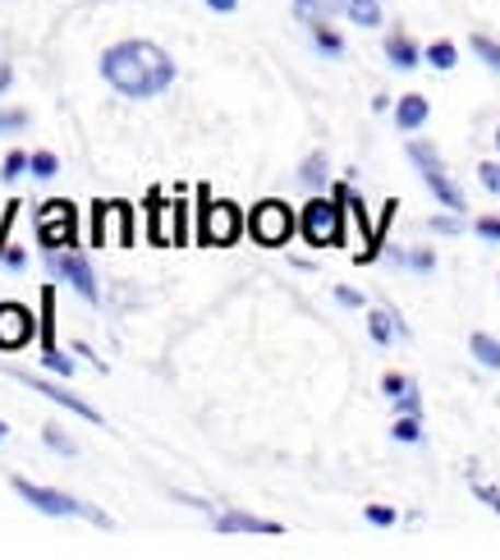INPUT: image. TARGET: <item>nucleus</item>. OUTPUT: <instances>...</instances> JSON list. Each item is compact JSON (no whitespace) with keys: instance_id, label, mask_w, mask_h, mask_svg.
Here are the masks:
<instances>
[{"instance_id":"nucleus-2","label":"nucleus","mask_w":500,"mask_h":560,"mask_svg":"<svg viewBox=\"0 0 500 560\" xmlns=\"http://www.w3.org/2000/svg\"><path fill=\"white\" fill-rule=\"evenodd\" d=\"M14 492L28 501L33 510H42V515H60V520H74V515H83V520H92L97 528H111V520L102 515L97 505H88V501H74V497H65V492H51V487H37V482H28V478H14Z\"/></svg>"},{"instance_id":"nucleus-27","label":"nucleus","mask_w":500,"mask_h":560,"mask_svg":"<svg viewBox=\"0 0 500 560\" xmlns=\"http://www.w3.org/2000/svg\"><path fill=\"white\" fill-rule=\"evenodd\" d=\"M473 492H478V501H482V505H491L496 515H500V492H496V487H482V482H473Z\"/></svg>"},{"instance_id":"nucleus-32","label":"nucleus","mask_w":500,"mask_h":560,"mask_svg":"<svg viewBox=\"0 0 500 560\" xmlns=\"http://www.w3.org/2000/svg\"><path fill=\"white\" fill-rule=\"evenodd\" d=\"M432 230H441V235H455V230H460V217H437Z\"/></svg>"},{"instance_id":"nucleus-40","label":"nucleus","mask_w":500,"mask_h":560,"mask_svg":"<svg viewBox=\"0 0 500 560\" xmlns=\"http://www.w3.org/2000/svg\"><path fill=\"white\" fill-rule=\"evenodd\" d=\"M496 148H500V133H496Z\"/></svg>"},{"instance_id":"nucleus-38","label":"nucleus","mask_w":500,"mask_h":560,"mask_svg":"<svg viewBox=\"0 0 500 560\" xmlns=\"http://www.w3.org/2000/svg\"><path fill=\"white\" fill-rule=\"evenodd\" d=\"M294 5H299V10H307V5H313V0H294Z\"/></svg>"},{"instance_id":"nucleus-31","label":"nucleus","mask_w":500,"mask_h":560,"mask_svg":"<svg viewBox=\"0 0 500 560\" xmlns=\"http://www.w3.org/2000/svg\"><path fill=\"white\" fill-rule=\"evenodd\" d=\"M478 235H482V240H500V221H496V217H482V221H478Z\"/></svg>"},{"instance_id":"nucleus-5","label":"nucleus","mask_w":500,"mask_h":560,"mask_svg":"<svg viewBox=\"0 0 500 560\" xmlns=\"http://www.w3.org/2000/svg\"><path fill=\"white\" fill-rule=\"evenodd\" d=\"M409 156H414V166L422 171V179H427V189H432L450 212H464V194H460V184L445 175V166H441V156L427 148V143H409Z\"/></svg>"},{"instance_id":"nucleus-1","label":"nucleus","mask_w":500,"mask_h":560,"mask_svg":"<svg viewBox=\"0 0 500 560\" xmlns=\"http://www.w3.org/2000/svg\"><path fill=\"white\" fill-rule=\"evenodd\" d=\"M102 79L133 102H148L175 83V60L156 42H120L102 56Z\"/></svg>"},{"instance_id":"nucleus-19","label":"nucleus","mask_w":500,"mask_h":560,"mask_svg":"<svg viewBox=\"0 0 500 560\" xmlns=\"http://www.w3.org/2000/svg\"><path fill=\"white\" fill-rule=\"evenodd\" d=\"M427 65L455 69V46H450V42H432V46H427Z\"/></svg>"},{"instance_id":"nucleus-20","label":"nucleus","mask_w":500,"mask_h":560,"mask_svg":"<svg viewBox=\"0 0 500 560\" xmlns=\"http://www.w3.org/2000/svg\"><path fill=\"white\" fill-rule=\"evenodd\" d=\"M473 51H478L491 69H500V42H491V37H482V33H478V37H473Z\"/></svg>"},{"instance_id":"nucleus-21","label":"nucleus","mask_w":500,"mask_h":560,"mask_svg":"<svg viewBox=\"0 0 500 560\" xmlns=\"http://www.w3.org/2000/svg\"><path fill=\"white\" fill-rule=\"evenodd\" d=\"M313 37H317V46H322V51H326V56H340V51H345V42H340L336 33H330V28H322V23H317V28H313Z\"/></svg>"},{"instance_id":"nucleus-36","label":"nucleus","mask_w":500,"mask_h":560,"mask_svg":"<svg viewBox=\"0 0 500 560\" xmlns=\"http://www.w3.org/2000/svg\"><path fill=\"white\" fill-rule=\"evenodd\" d=\"M5 262L10 267H23V248H5Z\"/></svg>"},{"instance_id":"nucleus-30","label":"nucleus","mask_w":500,"mask_h":560,"mask_svg":"<svg viewBox=\"0 0 500 560\" xmlns=\"http://www.w3.org/2000/svg\"><path fill=\"white\" fill-rule=\"evenodd\" d=\"M368 520H372V524H395V510H386V505H368Z\"/></svg>"},{"instance_id":"nucleus-35","label":"nucleus","mask_w":500,"mask_h":560,"mask_svg":"<svg viewBox=\"0 0 500 560\" xmlns=\"http://www.w3.org/2000/svg\"><path fill=\"white\" fill-rule=\"evenodd\" d=\"M207 5H211V10H221V14H230L234 5H240V0H207Z\"/></svg>"},{"instance_id":"nucleus-12","label":"nucleus","mask_w":500,"mask_h":560,"mask_svg":"<svg viewBox=\"0 0 500 560\" xmlns=\"http://www.w3.org/2000/svg\"><path fill=\"white\" fill-rule=\"evenodd\" d=\"M217 528H221V533H280V524L257 520V515H244V510H230V515H221Z\"/></svg>"},{"instance_id":"nucleus-33","label":"nucleus","mask_w":500,"mask_h":560,"mask_svg":"<svg viewBox=\"0 0 500 560\" xmlns=\"http://www.w3.org/2000/svg\"><path fill=\"white\" fill-rule=\"evenodd\" d=\"M336 299H340V303H349V308H359V303H363V299H359V290H345V285L336 290Z\"/></svg>"},{"instance_id":"nucleus-3","label":"nucleus","mask_w":500,"mask_h":560,"mask_svg":"<svg viewBox=\"0 0 500 560\" xmlns=\"http://www.w3.org/2000/svg\"><path fill=\"white\" fill-rule=\"evenodd\" d=\"M303 240L307 244H317V248H330V244H340L345 240V212H340V198L336 202H326V198H313L303 207Z\"/></svg>"},{"instance_id":"nucleus-26","label":"nucleus","mask_w":500,"mask_h":560,"mask_svg":"<svg viewBox=\"0 0 500 560\" xmlns=\"http://www.w3.org/2000/svg\"><path fill=\"white\" fill-rule=\"evenodd\" d=\"M478 179L487 184L491 194H500V166H491V161H482V171H478Z\"/></svg>"},{"instance_id":"nucleus-18","label":"nucleus","mask_w":500,"mask_h":560,"mask_svg":"<svg viewBox=\"0 0 500 560\" xmlns=\"http://www.w3.org/2000/svg\"><path fill=\"white\" fill-rule=\"evenodd\" d=\"M28 171H33L37 179H51V175L60 171V161H56V152H33V156H28Z\"/></svg>"},{"instance_id":"nucleus-4","label":"nucleus","mask_w":500,"mask_h":560,"mask_svg":"<svg viewBox=\"0 0 500 560\" xmlns=\"http://www.w3.org/2000/svg\"><path fill=\"white\" fill-rule=\"evenodd\" d=\"M248 230H253V240L257 244H267V248H280L284 240L294 235V212L284 202H257L253 212H248Z\"/></svg>"},{"instance_id":"nucleus-7","label":"nucleus","mask_w":500,"mask_h":560,"mask_svg":"<svg viewBox=\"0 0 500 560\" xmlns=\"http://www.w3.org/2000/svg\"><path fill=\"white\" fill-rule=\"evenodd\" d=\"M37 230H42V240L51 248H69V244H74V207H69L65 198L46 202L37 212Z\"/></svg>"},{"instance_id":"nucleus-25","label":"nucleus","mask_w":500,"mask_h":560,"mask_svg":"<svg viewBox=\"0 0 500 560\" xmlns=\"http://www.w3.org/2000/svg\"><path fill=\"white\" fill-rule=\"evenodd\" d=\"M23 171H28V156H23V152H10V156H5V171H0V175L14 179V175H23Z\"/></svg>"},{"instance_id":"nucleus-6","label":"nucleus","mask_w":500,"mask_h":560,"mask_svg":"<svg viewBox=\"0 0 500 560\" xmlns=\"http://www.w3.org/2000/svg\"><path fill=\"white\" fill-rule=\"evenodd\" d=\"M46 267H51L56 276H65L69 285H74L83 299H92V303L102 299V290H97V276H92L88 258H79V253H60V248H51V253H46Z\"/></svg>"},{"instance_id":"nucleus-39","label":"nucleus","mask_w":500,"mask_h":560,"mask_svg":"<svg viewBox=\"0 0 500 560\" xmlns=\"http://www.w3.org/2000/svg\"><path fill=\"white\" fill-rule=\"evenodd\" d=\"M5 432H10V428H5V423H0V441H5Z\"/></svg>"},{"instance_id":"nucleus-11","label":"nucleus","mask_w":500,"mask_h":560,"mask_svg":"<svg viewBox=\"0 0 500 560\" xmlns=\"http://www.w3.org/2000/svg\"><path fill=\"white\" fill-rule=\"evenodd\" d=\"M19 382L28 386V390H37V395H46L51 405H60V409H69V413H79L83 423H102V413L92 409L88 400H79V395H69L65 386H51V382H42V377H33V372H19Z\"/></svg>"},{"instance_id":"nucleus-37","label":"nucleus","mask_w":500,"mask_h":560,"mask_svg":"<svg viewBox=\"0 0 500 560\" xmlns=\"http://www.w3.org/2000/svg\"><path fill=\"white\" fill-rule=\"evenodd\" d=\"M10 83H14V74H10V69H5V65H0V92H5Z\"/></svg>"},{"instance_id":"nucleus-8","label":"nucleus","mask_w":500,"mask_h":560,"mask_svg":"<svg viewBox=\"0 0 500 560\" xmlns=\"http://www.w3.org/2000/svg\"><path fill=\"white\" fill-rule=\"evenodd\" d=\"M240 207L234 202H207V212H202V244H234L240 240Z\"/></svg>"},{"instance_id":"nucleus-10","label":"nucleus","mask_w":500,"mask_h":560,"mask_svg":"<svg viewBox=\"0 0 500 560\" xmlns=\"http://www.w3.org/2000/svg\"><path fill=\"white\" fill-rule=\"evenodd\" d=\"M37 322L23 303H0V349H23L33 340Z\"/></svg>"},{"instance_id":"nucleus-15","label":"nucleus","mask_w":500,"mask_h":560,"mask_svg":"<svg viewBox=\"0 0 500 560\" xmlns=\"http://www.w3.org/2000/svg\"><path fill=\"white\" fill-rule=\"evenodd\" d=\"M386 56H391L395 69H414V65H418V46H414L409 37H391V42H386Z\"/></svg>"},{"instance_id":"nucleus-9","label":"nucleus","mask_w":500,"mask_h":560,"mask_svg":"<svg viewBox=\"0 0 500 560\" xmlns=\"http://www.w3.org/2000/svg\"><path fill=\"white\" fill-rule=\"evenodd\" d=\"M42 363L51 368L56 377H69V372H74V363L56 349V290L42 294Z\"/></svg>"},{"instance_id":"nucleus-24","label":"nucleus","mask_w":500,"mask_h":560,"mask_svg":"<svg viewBox=\"0 0 500 560\" xmlns=\"http://www.w3.org/2000/svg\"><path fill=\"white\" fill-rule=\"evenodd\" d=\"M46 446H51V451H60V455H74V441H69V436H60L56 428H46Z\"/></svg>"},{"instance_id":"nucleus-34","label":"nucleus","mask_w":500,"mask_h":560,"mask_svg":"<svg viewBox=\"0 0 500 560\" xmlns=\"http://www.w3.org/2000/svg\"><path fill=\"white\" fill-rule=\"evenodd\" d=\"M381 386H386L391 395H399L404 390V377H399V372H386V382H381Z\"/></svg>"},{"instance_id":"nucleus-22","label":"nucleus","mask_w":500,"mask_h":560,"mask_svg":"<svg viewBox=\"0 0 500 560\" xmlns=\"http://www.w3.org/2000/svg\"><path fill=\"white\" fill-rule=\"evenodd\" d=\"M322 179H326V156L317 152V156L303 161V184H322Z\"/></svg>"},{"instance_id":"nucleus-16","label":"nucleus","mask_w":500,"mask_h":560,"mask_svg":"<svg viewBox=\"0 0 500 560\" xmlns=\"http://www.w3.org/2000/svg\"><path fill=\"white\" fill-rule=\"evenodd\" d=\"M468 345H473V359H478V363L500 368V340H491V336H473Z\"/></svg>"},{"instance_id":"nucleus-13","label":"nucleus","mask_w":500,"mask_h":560,"mask_svg":"<svg viewBox=\"0 0 500 560\" xmlns=\"http://www.w3.org/2000/svg\"><path fill=\"white\" fill-rule=\"evenodd\" d=\"M340 10L359 23V28H376L381 23V0H340Z\"/></svg>"},{"instance_id":"nucleus-29","label":"nucleus","mask_w":500,"mask_h":560,"mask_svg":"<svg viewBox=\"0 0 500 560\" xmlns=\"http://www.w3.org/2000/svg\"><path fill=\"white\" fill-rule=\"evenodd\" d=\"M14 129H23V115L19 110H0V133H14Z\"/></svg>"},{"instance_id":"nucleus-23","label":"nucleus","mask_w":500,"mask_h":560,"mask_svg":"<svg viewBox=\"0 0 500 560\" xmlns=\"http://www.w3.org/2000/svg\"><path fill=\"white\" fill-rule=\"evenodd\" d=\"M395 441H409V446H414V441H422V428H418V418H414V413L395 423Z\"/></svg>"},{"instance_id":"nucleus-14","label":"nucleus","mask_w":500,"mask_h":560,"mask_svg":"<svg viewBox=\"0 0 500 560\" xmlns=\"http://www.w3.org/2000/svg\"><path fill=\"white\" fill-rule=\"evenodd\" d=\"M395 120H399V129H404V133L418 129V125L427 120V97H404V102L395 106Z\"/></svg>"},{"instance_id":"nucleus-28","label":"nucleus","mask_w":500,"mask_h":560,"mask_svg":"<svg viewBox=\"0 0 500 560\" xmlns=\"http://www.w3.org/2000/svg\"><path fill=\"white\" fill-rule=\"evenodd\" d=\"M395 409L399 413H418V390H399L395 395Z\"/></svg>"},{"instance_id":"nucleus-17","label":"nucleus","mask_w":500,"mask_h":560,"mask_svg":"<svg viewBox=\"0 0 500 560\" xmlns=\"http://www.w3.org/2000/svg\"><path fill=\"white\" fill-rule=\"evenodd\" d=\"M368 331H372V340H376V345H386L391 336H399V326H395V317H391V313H372V317H368Z\"/></svg>"}]
</instances>
